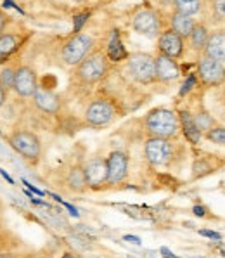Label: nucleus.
Instances as JSON below:
<instances>
[{
    "instance_id": "31",
    "label": "nucleus",
    "mask_w": 225,
    "mask_h": 258,
    "mask_svg": "<svg viewBox=\"0 0 225 258\" xmlns=\"http://www.w3.org/2000/svg\"><path fill=\"white\" fill-rule=\"evenodd\" d=\"M199 234H201V236H204V237H210V239H216V241H220V239H222V236H220L218 232L206 231V229H201Z\"/></svg>"
},
{
    "instance_id": "7",
    "label": "nucleus",
    "mask_w": 225,
    "mask_h": 258,
    "mask_svg": "<svg viewBox=\"0 0 225 258\" xmlns=\"http://www.w3.org/2000/svg\"><path fill=\"white\" fill-rule=\"evenodd\" d=\"M114 120V106L108 99H96L85 109V121L90 126H106Z\"/></svg>"
},
{
    "instance_id": "21",
    "label": "nucleus",
    "mask_w": 225,
    "mask_h": 258,
    "mask_svg": "<svg viewBox=\"0 0 225 258\" xmlns=\"http://www.w3.org/2000/svg\"><path fill=\"white\" fill-rule=\"evenodd\" d=\"M108 57L111 59V61H114V62L123 61V59L127 57V50H125L123 43L120 42V35H118V31H114L113 37H111V42H109Z\"/></svg>"
},
{
    "instance_id": "9",
    "label": "nucleus",
    "mask_w": 225,
    "mask_h": 258,
    "mask_svg": "<svg viewBox=\"0 0 225 258\" xmlns=\"http://www.w3.org/2000/svg\"><path fill=\"white\" fill-rule=\"evenodd\" d=\"M132 28L137 31V33L144 35V37H149V38H155L160 35V30H161V23H160V18L155 11L151 9H140L133 14L132 18Z\"/></svg>"
},
{
    "instance_id": "35",
    "label": "nucleus",
    "mask_w": 225,
    "mask_h": 258,
    "mask_svg": "<svg viewBox=\"0 0 225 258\" xmlns=\"http://www.w3.org/2000/svg\"><path fill=\"white\" fill-rule=\"evenodd\" d=\"M6 99H7V90L4 89V85L0 83V108L4 106V102H6Z\"/></svg>"
},
{
    "instance_id": "13",
    "label": "nucleus",
    "mask_w": 225,
    "mask_h": 258,
    "mask_svg": "<svg viewBox=\"0 0 225 258\" xmlns=\"http://www.w3.org/2000/svg\"><path fill=\"white\" fill-rule=\"evenodd\" d=\"M85 180L89 187H101V185L108 184V161L102 158H94L84 168Z\"/></svg>"
},
{
    "instance_id": "19",
    "label": "nucleus",
    "mask_w": 225,
    "mask_h": 258,
    "mask_svg": "<svg viewBox=\"0 0 225 258\" xmlns=\"http://www.w3.org/2000/svg\"><path fill=\"white\" fill-rule=\"evenodd\" d=\"M19 47V37L14 33H0V61L11 57Z\"/></svg>"
},
{
    "instance_id": "25",
    "label": "nucleus",
    "mask_w": 225,
    "mask_h": 258,
    "mask_svg": "<svg viewBox=\"0 0 225 258\" xmlns=\"http://www.w3.org/2000/svg\"><path fill=\"white\" fill-rule=\"evenodd\" d=\"M206 137L210 139L211 142H215V144H222L225 146V128H210L206 134Z\"/></svg>"
},
{
    "instance_id": "37",
    "label": "nucleus",
    "mask_w": 225,
    "mask_h": 258,
    "mask_svg": "<svg viewBox=\"0 0 225 258\" xmlns=\"http://www.w3.org/2000/svg\"><path fill=\"white\" fill-rule=\"evenodd\" d=\"M160 253H161V256H163V258H175V255H173V253L170 251L168 248H165V246L160 249Z\"/></svg>"
},
{
    "instance_id": "24",
    "label": "nucleus",
    "mask_w": 225,
    "mask_h": 258,
    "mask_svg": "<svg viewBox=\"0 0 225 258\" xmlns=\"http://www.w3.org/2000/svg\"><path fill=\"white\" fill-rule=\"evenodd\" d=\"M14 80H16V70L14 68L6 66V68L0 71V83H2L6 90L14 89Z\"/></svg>"
},
{
    "instance_id": "20",
    "label": "nucleus",
    "mask_w": 225,
    "mask_h": 258,
    "mask_svg": "<svg viewBox=\"0 0 225 258\" xmlns=\"http://www.w3.org/2000/svg\"><path fill=\"white\" fill-rule=\"evenodd\" d=\"M191 43H192V49L194 50H204L206 49V43H208V38H210V33H208V28L204 25H199L196 23L194 30L191 33Z\"/></svg>"
},
{
    "instance_id": "34",
    "label": "nucleus",
    "mask_w": 225,
    "mask_h": 258,
    "mask_svg": "<svg viewBox=\"0 0 225 258\" xmlns=\"http://www.w3.org/2000/svg\"><path fill=\"white\" fill-rule=\"evenodd\" d=\"M7 21H9V18H7V14L4 13V11H0V33H4V30H6Z\"/></svg>"
},
{
    "instance_id": "6",
    "label": "nucleus",
    "mask_w": 225,
    "mask_h": 258,
    "mask_svg": "<svg viewBox=\"0 0 225 258\" xmlns=\"http://www.w3.org/2000/svg\"><path fill=\"white\" fill-rule=\"evenodd\" d=\"M197 77L206 87H220L225 82L223 62L203 54L197 61Z\"/></svg>"
},
{
    "instance_id": "39",
    "label": "nucleus",
    "mask_w": 225,
    "mask_h": 258,
    "mask_svg": "<svg viewBox=\"0 0 225 258\" xmlns=\"http://www.w3.org/2000/svg\"><path fill=\"white\" fill-rule=\"evenodd\" d=\"M0 175H2L4 178H6V180L9 182V184H14V180H13V178H11V175H9V173H7L4 168H0Z\"/></svg>"
},
{
    "instance_id": "15",
    "label": "nucleus",
    "mask_w": 225,
    "mask_h": 258,
    "mask_svg": "<svg viewBox=\"0 0 225 258\" xmlns=\"http://www.w3.org/2000/svg\"><path fill=\"white\" fill-rule=\"evenodd\" d=\"M33 102L38 109L49 114H56L61 109V99L57 97V94H54L45 87H38L33 95Z\"/></svg>"
},
{
    "instance_id": "22",
    "label": "nucleus",
    "mask_w": 225,
    "mask_h": 258,
    "mask_svg": "<svg viewBox=\"0 0 225 258\" xmlns=\"http://www.w3.org/2000/svg\"><path fill=\"white\" fill-rule=\"evenodd\" d=\"M68 185L69 189L77 190V192H80V190H84L87 187V180H85V172L82 168H73L69 172L68 175Z\"/></svg>"
},
{
    "instance_id": "10",
    "label": "nucleus",
    "mask_w": 225,
    "mask_h": 258,
    "mask_svg": "<svg viewBox=\"0 0 225 258\" xmlns=\"http://www.w3.org/2000/svg\"><path fill=\"white\" fill-rule=\"evenodd\" d=\"M38 89L37 73L30 66H21L16 70V80H14V92L19 97H33Z\"/></svg>"
},
{
    "instance_id": "42",
    "label": "nucleus",
    "mask_w": 225,
    "mask_h": 258,
    "mask_svg": "<svg viewBox=\"0 0 225 258\" xmlns=\"http://www.w3.org/2000/svg\"><path fill=\"white\" fill-rule=\"evenodd\" d=\"M21 2H28V0H21Z\"/></svg>"
},
{
    "instance_id": "27",
    "label": "nucleus",
    "mask_w": 225,
    "mask_h": 258,
    "mask_svg": "<svg viewBox=\"0 0 225 258\" xmlns=\"http://www.w3.org/2000/svg\"><path fill=\"white\" fill-rule=\"evenodd\" d=\"M211 172V166L206 163L204 160H197L194 163V175L201 177V175H206V173Z\"/></svg>"
},
{
    "instance_id": "17",
    "label": "nucleus",
    "mask_w": 225,
    "mask_h": 258,
    "mask_svg": "<svg viewBox=\"0 0 225 258\" xmlns=\"http://www.w3.org/2000/svg\"><path fill=\"white\" fill-rule=\"evenodd\" d=\"M179 120H180V126L184 130V136L191 144H199L201 141V130L196 123V118L192 116L189 111H180L179 113Z\"/></svg>"
},
{
    "instance_id": "32",
    "label": "nucleus",
    "mask_w": 225,
    "mask_h": 258,
    "mask_svg": "<svg viewBox=\"0 0 225 258\" xmlns=\"http://www.w3.org/2000/svg\"><path fill=\"white\" fill-rule=\"evenodd\" d=\"M23 184H25L26 187H28V190H31V192H33V194H37V196H43V194H45V192H43V190H40L38 187H35L33 184H30L28 180H25V178H23Z\"/></svg>"
},
{
    "instance_id": "36",
    "label": "nucleus",
    "mask_w": 225,
    "mask_h": 258,
    "mask_svg": "<svg viewBox=\"0 0 225 258\" xmlns=\"http://www.w3.org/2000/svg\"><path fill=\"white\" fill-rule=\"evenodd\" d=\"M123 241H128V243L137 244V246L140 244V237H137V236H125V237H123Z\"/></svg>"
},
{
    "instance_id": "1",
    "label": "nucleus",
    "mask_w": 225,
    "mask_h": 258,
    "mask_svg": "<svg viewBox=\"0 0 225 258\" xmlns=\"http://www.w3.org/2000/svg\"><path fill=\"white\" fill-rule=\"evenodd\" d=\"M180 128V120L172 109L158 108L145 116V130L151 137L172 139Z\"/></svg>"
},
{
    "instance_id": "18",
    "label": "nucleus",
    "mask_w": 225,
    "mask_h": 258,
    "mask_svg": "<svg viewBox=\"0 0 225 258\" xmlns=\"http://www.w3.org/2000/svg\"><path fill=\"white\" fill-rule=\"evenodd\" d=\"M170 23H172V30L175 33H179L182 38H189L196 26V21L192 19V16H185L182 13H173L172 18H170Z\"/></svg>"
},
{
    "instance_id": "40",
    "label": "nucleus",
    "mask_w": 225,
    "mask_h": 258,
    "mask_svg": "<svg viewBox=\"0 0 225 258\" xmlns=\"http://www.w3.org/2000/svg\"><path fill=\"white\" fill-rule=\"evenodd\" d=\"M74 2H80L82 4V2H87V0H74Z\"/></svg>"
},
{
    "instance_id": "5",
    "label": "nucleus",
    "mask_w": 225,
    "mask_h": 258,
    "mask_svg": "<svg viewBox=\"0 0 225 258\" xmlns=\"http://www.w3.org/2000/svg\"><path fill=\"white\" fill-rule=\"evenodd\" d=\"M9 144L16 153L21 154L25 160L28 161H38L42 154V144L40 139L37 137V134L28 132V130H18V132L11 134L9 136Z\"/></svg>"
},
{
    "instance_id": "14",
    "label": "nucleus",
    "mask_w": 225,
    "mask_h": 258,
    "mask_svg": "<svg viewBox=\"0 0 225 258\" xmlns=\"http://www.w3.org/2000/svg\"><path fill=\"white\" fill-rule=\"evenodd\" d=\"M155 59H156V80H160L163 83H170L179 78L180 70L175 59L168 57V55H165V54H158Z\"/></svg>"
},
{
    "instance_id": "12",
    "label": "nucleus",
    "mask_w": 225,
    "mask_h": 258,
    "mask_svg": "<svg viewBox=\"0 0 225 258\" xmlns=\"http://www.w3.org/2000/svg\"><path fill=\"white\" fill-rule=\"evenodd\" d=\"M158 50L172 59H179L184 54V38L173 30H167L158 38Z\"/></svg>"
},
{
    "instance_id": "23",
    "label": "nucleus",
    "mask_w": 225,
    "mask_h": 258,
    "mask_svg": "<svg viewBox=\"0 0 225 258\" xmlns=\"http://www.w3.org/2000/svg\"><path fill=\"white\" fill-rule=\"evenodd\" d=\"M175 9L185 16H194L201 11V0H175Z\"/></svg>"
},
{
    "instance_id": "33",
    "label": "nucleus",
    "mask_w": 225,
    "mask_h": 258,
    "mask_svg": "<svg viewBox=\"0 0 225 258\" xmlns=\"http://www.w3.org/2000/svg\"><path fill=\"white\" fill-rule=\"evenodd\" d=\"M61 205H64V208H66V210H68V212H69V215H73V217H78V215H80V213H78V210L74 208L73 205L66 203L64 200H61Z\"/></svg>"
},
{
    "instance_id": "29",
    "label": "nucleus",
    "mask_w": 225,
    "mask_h": 258,
    "mask_svg": "<svg viewBox=\"0 0 225 258\" xmlns=\"http://www.w3.org/2000/svg\"><path fill=\"white\" fill-rule=\"evenodd\" d=\"M213 13L216 18L225 19V0H213Z\"/></svg>"
},
{
    "instance_id": "4",
    "label": "nucleus",
    "mask_w": 225,
    "mask_h": 258,
    "mask_svg": "<svg viewBox=\"0 0 225 258\" xmlns=\"http://www.w3.org/2000/svg\"><path fill=\"white\" fill-rule=\"evenodd\" d=\"M128 71L140 85L156 82V59L147 52H135L128 57Z\"/></svg>"
},
{
    "instance_id": "28",
    "label": "nucleus",
    "mask_w": 225,
    "mask_h": 258,
    "mask_svg": "<svg viewBox=\"0 0 225 258\" xmlns=\"http://www.w3.org/2000/svg\"><path fill=\"white\" fill-rule=\"evenodd\" d=\"M87 19H89V13H82V14H77L73 19V31L74 33H80L82 26L87 23Z\"/></svg>"
},
{
    "instance_id": "2",
    "label": "nucleus",
    "mask_w": 225,
    "mask_h": 258,
    "mask_svg": "<svg viewBox=\"0 0 225 258\" xmlns=\"http://www.w3.org/2000/svg\"><path fill=\"white\" fill-rule=\"evenodd\" d=\"M108 59L104 54L96 52L87 55L84 61L77 66L74 75H77L78 82L84 83V85H96L106 77L108 73Z\"/></svg>"
},
{
    "instance_id": "38",
    "label": "nucleus",
    "mask_w": 225,
    "mask_h": 258,
    "mask_svg": "<svg viewBox=\"0 0 225 258\" xmlns=\"http://www.w3.org/2000/svg\"><path fill=\"white\" fill-rule=\"evenodd\" d=\"M192 212H194V215H197V217H204L206 210H204L203 206H194V208H192Z\"/></svg>"
},
{
    "instance_id": "8",
    "label": "nucleus",
    "mask_w": 225,
    "mask_h": 258,
    "mask_svg": "<svg viewBox=\"0 0 225 258\" xmlns=\"http://www.w3.org/2000/svg\"><path fill=\"white\" fill-rule=\"evenodd\" d=\"M173 156V144L170 139L151 137L145 142V158L151 165L165 166L170 163Z\"/></svg>"
},
{
    "instance_id": "26",
    "label": "nucleus",
    "mask_w": 225,
    "mask_h": 258,
    "mask_svg": "<svg viewBox=\"0 0 225 258\" xmlns=\"http://www.w3.org/2000/svg\"><path fill=\"white\" fill-rule=\"evenodd\" d=\"M196 123H197V126H199V130H208L211 126V116L208 113H199L196 116Z\"/></svg>"
},
{
    "instance_id": "16",
    "label": "nucleus",
    "mask_w": 225,
    "mask_h": 258,
    "mask_svg": "<svg viewBox=\"0 0 225 258\" xmlns=\"http://www.w3.org/2000/svg\"><path fill=\"white\" fill-rule=\"evenodd\" d=\"M204 54L220 62H225V30H218L210 35Z\"/></svg>"
},
{
    "instance_id": "30",
    "label": "nucleus",
    "mask_w": 225,
    "mask_h": 258,
    "mask_svg": "<svg viewBox=\"0 0 225 258\" xmlns=\"http://www.w3.org/2000/svg\"><path fill=\"white\" fill-rule=\"evenodd\" d=\"M194 83H196V77H194V75H191V77L185 80V83L182 85V89H180V95H185L187 92H191L192 87H194Z\"/></svg>"
},
{
    "instance_id": "41",
    "label": "nucleus",
    "mask_w": 225,
    "mask_h": 258,
    "mask_svg": "<svg viewBox=\"0 0 225 258\" xmlns=\"http://www.w3.org/2000/svg\"><path fill=\"white\" fill-rule=\"evenodd\" d=\"M223 104H225V92H223Z\"/></svg>"
},
{
    "instance_id": "11",
    "label": "nucleus",
    "mask_w": 225,
    "mask_h": 258,
    "mask_svg": "<svg viewBox=\"0 0 225 258\" xmlns=\"http://www.w3.org/2000/svg\"><path fill=\"white\" fill-rule=\"evenodd\" d=\"M108 184H120L125 180L128 172V158L121 151H114L109 154L108 160Z\"/></svg>"
},
{
    "instance_id": "3",
    "label": "nucleus",
    "mask_w": 225,
    "mask_h": 258,
    "mask_svg": "<svg viewBox=\"0 0 225 258\" xmlns=\"http://www.w3.org/2000/svg\"><path fill=\"white\" fill-rule=\"evenodd\" d=\"M94 47V38L85 33H74L68 42L62 45L61 57L68 66H78L89 55Z\"/></svg>"
}]
</instances>
